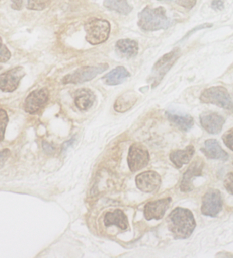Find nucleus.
Segmentation results:
<instances>
[{
  "label": "nucleus",
  "mask_w": 233,
  "mask_h": 258,
  "mask_svg": "<svg viewBox=\"0 0 233 258\" xmlns=\"http://www.w3.org/2000/svg\"><path fill=\"white\" fill-rule=\"evenodd\" d=\"M171 202V198L157 200L148 202L144 209V215L147 221L156 219L159 220L165 215L166 211L169 209Z\"/></svg>",
  "instance_id": "4468645a"
},
{
  "label": "nucleus",
  "mask_w": 233,
  "mask_h": 258,
  "mask_svg": "<svg viewBox=\"0 0 233 258\" xmlns=\"http://www.w3.org/2000/svg\"><path fill=\"white\" fill-rule=\"evenodd\" d=\"M49 92L47 88H42L30 92L24 102V110L30 114L37 113L47 103Z\"/></svg>",
  "instance_id": "9d476101"
},
{
  "label": "nucleus",
  "mask_w": 233,
  "mask_h": 258,
  "mask_svg": "<svg viewBox=\"0 0 233 258\" xmlns=\"http://www.w3.org/2000/svg\"><path fill=\"white\" fill-rule=\"evenodd\" d=\"M42 147H43L44 151L48 153H51L54 150L53 146H52L51 144L47 143V142H44L43 144H42Z\"/></svg>",
  "instance_id": "72a5a7b5"
},
{
  "label": "nucleus",
  "mask_w": 233,
  "mask_h": 258,
  "mask_svg": "<svg viewBox=\"0 0 233 258\" xmlns=\"http://www.w3.org/2000/svg\"><path fill=\"white\" fill-rule=\"evenodd\" d=\"M51 0H28L27 8L34 11H42L49 7Z\"/></svg>",
  "instance_id": "b1692460"
},
{
  "label": "nucleus",
  "mask_w": 233,
  "mask_h": 258,
  "mask_svg": "<svg viewBox=\"0 0 233 258\" xmlns=\"http://www.w3.org/2000/svg\"><path fill=\"white\" fill-rule=\"evenodd\" d=\"M150 156L147 148L141 144H132L129 149L128 164L132 172L143 169L149 162Z\"/></svg>",
  "instance_id": "6e6552de"
},
{
  "label": "nucleus",
  "mask_w": 233,
  "mask_h": 258,
  "mask_svg": "<svg viewBox=\"0 0 233 258\" xmlns=\"http://www.w3.org/2000/svg\"><path fill=\"white\" fill-rule=\"evenodd\" d=\"M224 185L227 191L233 196V171L228 173L225 177Z\"/></svg>",
  "instance_id": "cd10ccee"
},
{
  "label": "nucleus",
  "mask_w": 233,
  "mask_h": 258,
  "mask_svg": "<svg viewBox=\"0 0 233 258\" xmlns=\"http://www.w3.org/2000/svg\"><path fill=\"white\" fill-rule=\"evenodd\" d=\"M164 7L151 8L147 6L138 14V26L145 32L166 30L171 26Z\"/></svg>",
  "instance_id": "f03ea898"
},
{
  "label": "nucleus",
  "mask_w": 233,
  "mask_h": 258,
  "mask_svg": "<svg viewBox=\"0 0 233 258\" xmlns=\"http://www.w3.org/2000/svg\"><path fill=\"white\" fill-rule=\"evenodd\" d=\"M176 3L181 7L187 9H192L196 5V0H177Z\"/></svg>",
  "instance_id": "c85d7f7f"
},
{
  "label": "nucleus",
  "mask_w": 233,
  "mask_h": 258,
  "mask_svg": "<svg viewBox=\"0 0 233 258\" xmlns=\"http://www.w3.org/2000/svg\"><path fill=\"white\" fill-rule=\"evenodd\" d=\"M2 69H3V67H0V70H1Z\"/></svg>",
  "instance_id": "e433bc0d"
},
{
  "label": "nucleus",
  "mask_w": 233,
  "mask_h": 258,
  "mask_svg": "<svg viewBox=\"0 0 233 258\" xmlns=\"http://www.w3.org/2000/svg\"><path fill=\"white\" fill-rule=\"evenodd\" d=\"M9 122L7 111L3 109H0V142L3 141L5 138L6 128Z\"/></svg>",
  "instance_id": "393cba45"
},
{
  "label": "nucleus",
  "mask_w": 233,
  "mask_h": 258,
  "mask_svg": "<svg viewBox=\"0 0 233 258\" xmlns=\"http://www.w3.org/2000/svg\"><path fill=\"white\" fill-rule=\"evenodd\" d=\"M11 53L7 46L3 43L2 38L0 37V63L7 62L11 58Z\"/></svg>",
  "instance_id": "a878e982"
},
{
  "label": "nucleus",
  "mask_w": 233,
  "mask_h": 258,
  "mask_svg": "<svg viewBox=\"0 0 233 258\" xmlns=\"http://www.w3.org/2000/svg\"><path fill=\"white\" fill-rule=\"evenodd\" d=\"M200 100L203 103L218 106L233 113V101L228 90L223 86H213L202 92Z\"/></svg>",
  "instance_id": "7ed1b4c3"
},
{
  "label": "nucleus",
  "mask_w": 233,
  "mask_h": 258,
  "mask_svg": "<svg viewBox=\"0 0 233 258\" xmlns=\"http://www.w3.org/2000/svg\"><path fill=\"white\" fill-rule=\"evenodd\" d=\"M167 118L183 132H188L194 126V119L190 115L168 111L166 112Z\"/></svg>",
  "instance_id": "dca6fc26"
},
{
  "label": "nucleus",
  "mask_w": 233,
  "mask_h": 258,
  "mask_svg": "<svg viewBox=\"0 0 233 258\" xmlns=\"http://www.w3.org/2000/svg\"><path fill=\"white\" fill-rule=\"evenodd\" d=\"M136 184L138 189L142 192H155L161 186V178L156 171H147L136 177Z\"/></svg>",
  "instance_id": "f8f14e48"
},
{
  "label": "nucleus",
  "mask_w": 233,
  "mask_h": 258,
  "mask_svg": "<svg viewBox=\"0 0 233 258\" xmlns=\"http://www.w3.org/2000/svg\"><path fill=\"white\" fill-rule=\"evenodd\" d=\"M225 145L233 151V128L229 129L222 136Z\"/></svg>",
  "instance_id": "bb28decb"
},
{
  "label": "nucleus",
  "mask_w": 233,
  "mask_h": 258,
  "mask_svg": "<svg viewBox=\"0 0 233 258\" xmlns=\"http://www.w3.org/2000/svg\"><path fill=\"white\" fill-rule=\"evenodd\" d=\"M104 223L107 227L116 225L123 230H126L128 227V217L124 212L119 209L115 210L113 213L106 214Z\"/></svg>",
  "instance_id": "412c9836"
},
{
  "label": "nucleus",
  "mask_w": 233,
  "mask_h": 258,
  "mask_svg": "<svg viewBox=\"0 0 233 258\" xmlns=\"http://www.w3.org/2000/svg\"><path fill=\"white\" fill-rule=\"evenodd\" d=\"M158 1H161V2H171V1H173V0H158Z\"/></svg>",
  "instance_id": "c9c22d12"
},
{
  "label": "nucleus",
  "mask_w": 233,
  "mask_h": 258,
  "mask_svg": "<svg viewBox=\"0 0 233 258\" xmlns=\"http://www.w3.org/2000/svg\"><path fill=\"white\" fill-rule=\"evenodd\" d=\"M95 99L96 96L94 92L88 88L78 90L75 92V105L81 111H86L91 108Z\"/></svg>",
  "instance_id": "f3484780"
},
{
  "label": "nucleus",
  "mask_w": 233,
  "mask_h": 258,
  "mask_svg": "<svg viewBox=\"0 0 233 258\" xmlns=\"http://www.w3.org/2000/svg\"><path fill=\"white\" fill-rule=\"evenodd\" d=\"M129 77H130V73L124 67L119 66L106 74L102 81L108 86H117L122 84Z\"/></svg>",
  "instance_id": "6ab92c4d"
},
{
  "label": "nucleus",
  "mask_w": 233,
  "mask_h": 258,
  "mask_svg": "<svg viewBox=\"0 0 233 258\" xmlns=\"http://www.w3.org/2000/svg\"><path fill=\"white\" fill-rule=\"evenodd\" d=\"M115 49L121 57L132 58L138 54V44L135 40L125 38L116 42Z\"/></svg>",
  "instance_id": "aec40b11"
},
{
  "label": "nucleus",
  "mask_w": 233,
  "mask_h": 258,
  "mask_svg": "<svg viewBox=\"0 0 233 258\" xmlns=\"http://www.w3.org/2000/svg\"><path fill=\"white\" fill-rule=\"evenodd\" d=\"M26 75L23 67H15L0 75V90L4 92H13L18 88L21 79Z\"/></svg>",
  "instance_id": "1a4fd4ad"
},
{
  "label": "nucleus",
  "mask_w": 233,
  "mask_h": 258,
  "mask_svg": "<svg viewBox=\"0 0 233 258\" xmlns=\"http://www.w3.org/2000/svg\"><path fill=\"white\" fill-rule=\"evenodd\" d=\"M201 126L209 134L217 135L222 130L225 119L215 112H206L200 115Z\"/></svg>",
  "instance_id": "ddd939ff"
},
{
  "label": "nucleus",
  "mask_w": 233,
  "mask_h": 258,
  "mask_svg": "<svg viewBox=\"0 0 233 258\" xmlns=\"http://www.w3.org/2000/svg\"><path fill=\"white\" fill-rule=\"evenodd\" d=\"M205 162L201 158L197 157L190 164L183 176L181 182L180 189L182 192H191L194 189L193 181L196 177L201 176L203 174Z\"/></svg>",
  "instance_id": "9b49d317"
},
{
  "label": "nucleus",
  "mask_w": 233,
  "mask_h": 258,
  "mask_svg": "<svg viewBox=\"0 0 233 258\" xmlns=\"http://www.w3.org/2000/svg\"><path fill=\"white\" fill-rule=\"evenodd\" d=\"M86 39L92 45H100L107 41L111 32L109 21L101 19H94L85 24Z\"/></svg>",
  "instance_id": "20e7f679"
},
{
  "label": "nucleus",
  "mask_w": 233,
  "mask_h": 258,
  "mask_svg": "<svg viewBox=\"0 0 233 258\" xmlns=\"http://www.w3.org/2000/svg\"><path fill=\"white\" fill-rule=\"evenodd\" d=\"M10 150L6 149L0 152V169L5 165L6 161H7L8 158L10 156Z\"/></svg>",
  "instance_id": "7c9ffc66"
},
{
  "label": "nucleus",
  "mask_w": 233,
  "mask_h": 258,
  "mask_svg": "<svg viewBox=\"0 0 233 258\" xmlns=\"http://www.w3.org/2000/svg\"><path fill=\"white\" fill-rule=\"evenodd\" d=\"M12 4H11V7L14 10L17 11H20L23 7V3L24 0H11Z\"/></svg>",
  "instance_id": "473e14b6"
},
{
  "label": "nucleus",
  "mask_w": 233,
  "mask_h": 258,
  "mask_svg": "<svg viewBox=\"0 0 233 258\" xmlns=\"http://www.w3.org/2000/svg\"><path fill=\"white\" fill-rule=\"evenodd\" d=\"M222 209L223 200L221 192L215 188L208 189L202 199V214L205 216L216 217Z\"/></svg>",
  "instance_id": "0eeeda50"
},
{
  "label": "nucleus",
  "mask_w": 233,
  "mask_h": 258,
  "mask_svg": "<svg viewBox=\"0 0 233 258\" xmlns=\"http://www.w3.org/2000/svg\"><path fill=\"white\" fill-rule=\"evenodd\" d=\"M180 55V49L175 48L169 53H166L156 62L152 69L151 78L149 79L151 82L152 88L159 86L164 77L170 70Z\"/></svg>",
  "instance_id": "39448f33"
},
{
  "label": "nucleus",
  "mask_w": 233,
  "mask_h": 258,
  "mask_svg": "<svg viewBox=\"0 0 233 258\" xmlns=\"http://www.w3.org/2000/svg\"><path fill=\"white\" fill-rule=\"evenodd\" d=\"M109 69L108 63H103L96 66H85L77 69L72 73L65 75L63 78V84H78L89 82L95 78L98 75Z\"/></svg>",
  "instance_id": "423d86ee"
},
{
  "label": "nucleus",
  "mask_w": 233,
  "mask_h": 258,
  "mask_svg": "<svg viewBox=\"0 0 233 258\" xmlns=\"http://www.w3.org/2000/svg\"><path fill=\"white\" fill-rule=\"evenodd\" d=\"M195 153V149L192 145L187 146L184 150H179L170 154L171 162L177 168L180 169L183 165L188 164Z\"/></svg>",
  "instance_id": "a211bd4d"
},
{
  "label": "nucleus",
  "mask_w": 233,
  "mask_h": 258,
  "mask_svg": "<svg viewBox=\"0 0 233 258\" xmlns=\"http://www.w3.org/2000/svg\"><path fill=\"white\" fill-rule=\"evenodd\" d=\"M75 142V139L72 138L70 140H69V141L65 142L64 144H63V150L64 151V150H66L67 148L69 147V146H70L72 145L73 143Z\"/></svg>",
  "instance_id": "f704fd0d"
},
{
  "label": "nucleus",
  "mask_w": 233,
  "mask_h": 258,
  "mask_svg": "<svg viewBox=\"0 0 233 258\" xmlns=\"http://www.w3.org/2000/svg\"><path fill=\"white\" fill-rule=\"evenodd\" d=\"M169 231L175 239L190 238L196 226L193 213L189 209L177 207L167 217Z\"/></svg>",
  "instance_id": "f257e3e1"
},
{
  "label": "nucleus",
  "mask_w": 233,
  "mask_h": 258,
  "mask_svg": "<svg viewBox=\"0 0 233 258\" xmlns=\"http://www.w3.org/2000/svg\"><path fill=\"white\" fill-rule=\"evenodd\" d=\"M213 26V24H209V23H207V24H204L202 25H200V26H196L195 28H194L192 29V30H190L189 32H188V34H186V36H184V38H183V40L186 39V38L189 37L190 35H192V34L194 33L195 32H197L198 30H203V29L205 28H211V27Z\"/></svg>",
  "instance_id": "c756f323"
},
{
  "label": "nucleus",
  "mask_w": 233,
  "mask_h": 258,
  "mask_svg": "<svg viewBox=\"0 0 233 258\" xmlns=\"http://www.w3.org/2000/svg\"><path fill=\"white\" fill-rule=\"evenodd\" d=\"M103 5L109 11H115L124 15L130 14L133 9L132 6L129 5L128 0H104Z\"/></svg>",
  "instance_id": "5701e85b"
},
{
  "label": "nucleus",
  "mask_w": 233,
  "mask_h": 258,
  "mask_svg": "<svg viewBox=\"0 0 233 258\" xmlns=\"http://www.w3.org/2000/svg\"><path fill=\"white\" fill-rule=\"evenodd\" d=\"M201 151L209 159L227 161L229 159L228 154L223 150L218 141L214 139L206 140L204 147L201 148Z\"/></svg>",
  "instance_id": "2eb2a0df"
},
{
  "label": "nucleus",
  "mask_w": 233,
  "mask_h": 258,
  "mask_svg": "<svg viewBox=\"0 0 233 258\" xmlns=\"http://www.w3.org/2000/svg\"><path fill=\"white\" fill-rule=\"evenodd\" d=\"M138 96L135 92L128 91L121 94L117 98L114 104L115 110L119 113H124L132 108L137 101Z\"/></svg>",
  "instance_id": "4be33fe9"
},
{
  "label": "nucleus",
  "mask_w": 233,
  "mask_h": 258,
  "mask_svg": "<svg viewBox=\"0 0 233 258\" xmlns=\"http://www.w3.org/2000/svg\"><path fill=\"white\" fill-rule=\"evenodd\" d=\"M211 7L215 11H221L224 7V3L223 0H213L211 3Z\"/></svg>",
  "instance_id": "2f4dec72"
}]
</instances>
